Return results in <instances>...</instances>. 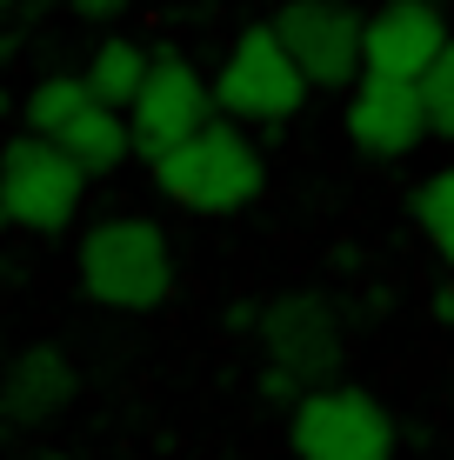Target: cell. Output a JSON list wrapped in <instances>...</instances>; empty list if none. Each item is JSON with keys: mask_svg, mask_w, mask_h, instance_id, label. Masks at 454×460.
Here are the masks:
<instances>
[{"mask_svg": "<svg viewBox=\"0 0 454 460\" xmlns=\"http://www.w3.org/2000/svg\"><path fill=\"white\" fill-rule=\"evenodd\" d=\"M74 280L93 307L147 314L174 294V241L154 214H107L74 247Z\"/></svg>", "mask_w": 454, "mask_h": 460, "instance_id": "6da1fadb", "label": "cell"}, {"mask_svg": "<svg viewBox=\"0 0 454 460\" xmlns=\"http://www.w3.org/2000/svg\"><path fill=\"white\" fill-rule=\"evenodd\" d=\"M147 173L187 214H241L247 200H261V187H268V161H261V147L247 140L241 120H208L194 140H181L174 154L147 161Z\"/></svg>", "mask_w": 454, "mask_h": 460, "instance_id": "7a4b0ae2", "label": "cell"}, {"mask_svg": "<svg viewBox=\"0 0 454 460\" xmlns=\"http://www.w3.org/2000/svg\"><path fill=\"white\" fill-rule=\"evenodd\" d=\"M307 93H315V81L288 54V40L274 34V21H247L234 34L227 60L214 67V107H221V120H241V127L294 120L307 107Z\"/></svg>", "mask_w": 454, "mask_h": 460, "instance_id": "3957f363", "label": "cell"}, {"mask_svg": "<svg viewBox=\"0 0 454 460\" xmlns=\"http://www.w3.org/2000/svg\"><path fill=\"white\" fill-rule=\"evenodd\" d=\"M81 200H87V167L60 140L21 134L0 147V208L21 234H40V241L67 234L81 220Z\"/></svg>", "mask_w": 454, "mask_h": 460, "instance_id": "277c9868", "label": "cell"}, {"mask_svg": "<svg viewBox=\"0 0 454 460\" xmlns=\"http://www.w3.org/2000/svg\"><path fill=\"white\" fill-rule=\"evenodd\" d=\"M294 460H395V414L368 387L327 380L288 407Z\"/></svg>", "mask_w": 454, "mask_h": 460, "instance_id": "5b68a950", "label": "cell"}, {"mask_svg": "<svg viewBox=\"0 0 454 460\" xmlns=\"http://www.w3.org/2000/svg\"><path fill=\"white\" fill-rule=\"evenodd\" d=\"M254 334H261L268 367L294 374L301 387H327V380L341 374L348 327H341L334 294H321V288H288V294H274L268 307L254 314Z\"/></svg>", "mask_w": 454, "mask_h": 460, "instance_id": "8992f818", "label": "cell"}, {"mask_svg": "<svg viewBox=\"0 0 454 460\" xmlns=\"http://www.w3.org/2000/svg\"><path fill=\"white\" fill-rule=\"evenodd\" d=\"M268 21L315 87H354L368 74V13L354 0H288Z\"/></svg>", "mask_w": 454, "mask_h": 460, "instance_id": "52a82bcc", "label": "cell"}, {"mask_svg": "<svg viewBox=\"0 0 454 460\" xmlns=\"http://www.w3.org/2000/svg\"><path fill=\"white\" fill-rule=\"evenodd\" d=\"M208 120H221V107H214V81L187 54L161 47V54H154L147 87H140V101L128 107L134 154H140V161H161V154H174L181 140H194Z\"/></svg>", "mask_w": 454, "mask_h": 460, "instance_id": "ba28073f", "label": "cell"}, {"mask_svg": "<svg viewBox=\"0 0 454 460\" xmlns=\"http://www.w3.org/2000/svg\"><path fill=\"white\" fill-rule=\"evenodd\" d=\"M341 127H348V147L368 154V161H401V154H414L421 140L434 134L421 81H387V74H361V81L348 87Z\"/></svg>", "mask_w": 454, "mask_h": 460, "instance_id": "9c48e42d", "label": "cell"}, {"mask_svg": "<svg viewBox=\"0 0 454 460\" xmlns=\"http://www.w3.org/2000/svg\"><path fill=\"white\" fill-rule=\"evenodd\" d=\"M448 40H454V27L434 0H381L368 13V74L421 81L448 54Z\"/></svg>", "mask_w": 454, "mask_h": 460, "instance_id": "30bf717a", "label": "cell"}, {"mask_svg": "<svg viewBox=\"0 0 454 460\" xmlns=\"http://www.w3.org/2000/svg\"><path fill=\"white\" fill-rule=\"evenodd\" d=\"M74 394H81L74 360L60 354L54 341H34V347H21V354L7 360V374H0V420H7L13 434H40V427H54L74 407Z\"/></svg>", "mask_w": 454, "mask_h": 460, "instance_id": "8fae6325", "label": "cell"}, {"mask_svg": "<svg viewBox=\"0 0 454 460\" xmlns=\"http://www.w3.org/2000/svg\"><path fill=\"white\" fill-rule=\"evenodd\" d=\"M147 74H154V54H147L140 40H128V34H107V40L87 54V87H93V101H101V107H120V114L140 101Z\"/></svg>", "mask_w": 454, "mask_h": 460, "instance_id": "7c38bea8", "label": "cell"}, {"mask_svg": "<svg viewBox=\"0 0 454 460\" xmlns=\"http://www.w3.org/2000/svg\"><path fill=\"white\" fill-rule=\"evenodd\" d=\"M60 147L87 167V181H107V173L134 154V127H128V114H120V107H101V101H93L87 114L60 134Z\"/></svg>", "mask_w": 454, "mask_h": 460, "instance_id": "4fadbf2b", "label": "cell"}, {"mask_svg": "<svg viewBox=\"0 0 454 460\" xmlns=\"http://www.w3.org/2000/svg\"><path fill=\"white\" fill-rule=\"evenodd\" d=\"M93 107V87H87V74H47V81L27 87V107H21V120H27V134H47V140H60L74 120H81Z\"/></svg>", "mask_w": 454, "mask_h": 460, "instance_id": "5bb4252c", "label": "cell"}, {"mask_svg": "<svg viewBox=\"0 0 454 460\" xmlns=\"http://www.w3.org/2000/svg\"><path fill=\"white\" fill-rule=\"evenodd\" d=\"M414 227L428 234V247L441 253V261H454V167L428 173V181L414 187Z\"/></svg>", "mask_w": 454, "mask_h": 460, "instance_id": "9a60e30c", "label": "cell"}, {"mask_svg": "<svg viewBox=\"0 0 454 460\" xmlns=\"http://www.w3.org/2000/svg\"><path fill=\"white\" fill-rule=\"evenodd\" d=\"M421 101H428V127L441 140H454V40H448V54L421 74Z\"/></svg>", "mask_w": 454, "mask_h": 460, "instance_id": "2e32d148", "label": "cell"}, {"mask_svg": "<svg viewBox=\"0 0 454 460\" xmlns=\"http://www.w3.org/2000/svg\"><path fill=\"white\" fill-rule=\"evenodd\" d=\"M60 7H67L74 21H93V27H107V21H120V13H128L134 0H60Z\"/></svg>", "mask_w": 454, "mask_h": 460, "instance_id": "e0dca14e", "label": "cell"}, {"mask_svg": "<svg viewBox=\"0 0 454 460\" xmlns=\"http://www.w3.org/2000/svg\"><path fill=\"white\" fill-rule=\"evenodd\" d=\"M7 360H13V347H7V327H0V374H7Z\"/></svg>", "mask_w": 454, "mask_h": 460, "instance_id": "ac0fdd59", "label": "cell"}, {"mask_svg": "<svg viewBox=\"0 0 454 460\" xmlns=\"http://www.w3.org/2000/svg\"><path fill=\"white\" fill-rule=\"evenodd\" d=\"M441 321H454V288L441 294Z\"/></svg>", "mask_w": 454, "mask_h": 460, "instance_id": "d6986e66", "label": "cell"}, {"mask_svg": "<svg viewBox=\"0 0 454 460\" xmlns=\"http://www.w3.org/2000/svg\"><path fill=\"white\" fill-rule=\"evenodd\" d=\"M7 227H13V220H7V208H0V234H7Z\"/></svg>", "mask_w": 454, "mask_h": 460, "instance_id": "ffe728a7", "label": "cell"}, {"mask_svg": "<svg viewBox=\"0 0 454 460\" xmlns=\"http://www.w3.org/2000/svg\"><path fill=\"white\" fill-rule=\"evenodd\" d=\"M268 7H288V0H268Z\"/></svg>", "mask_w": 454, "mask_h": 460, "instance_id": "44dd1931", "label": "cell"}, {"mask_svg": "<svg viewBox=\"0 0 454 460\" xmlns=\"http://www.w3.org/2000/svg\"><path fill=\"white\" fill-rule=\"evenodd\" d=\"M7 7H13V0H0V13H7Z\"/></svg>", "mask_w": 454, "mask_h": 460, "instance_id": "7402d4cb", "label": "cell"}]
</instances>
